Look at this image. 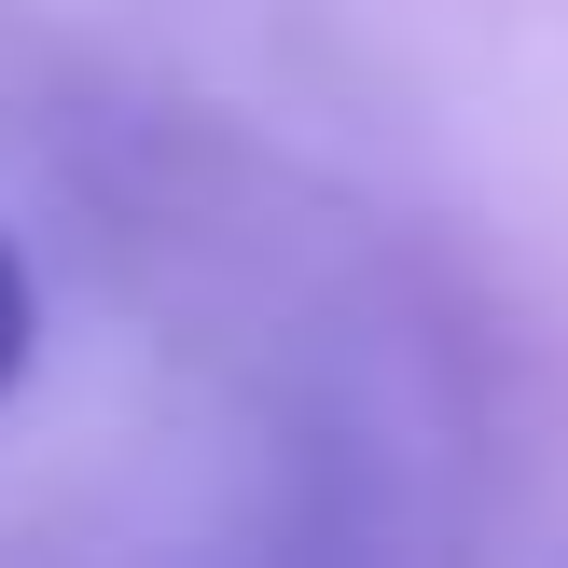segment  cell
I'll return each instance as SVG.
<instances>
[{
    "label": "cell",
    "mask_w": 568,
    "mask_h": 568,
    "mask_svg": "<svg viewBox=\"0 0 568 568\" xmlns=\"http://www.w3.org/2000/svg\"><path fill=\"white\" fill-rule=\"evenodd\" d=\"M28 375V264H14V236H0V388Z\"/></svg>",
    "instance_id": "obj_1"
}]
</instances>
